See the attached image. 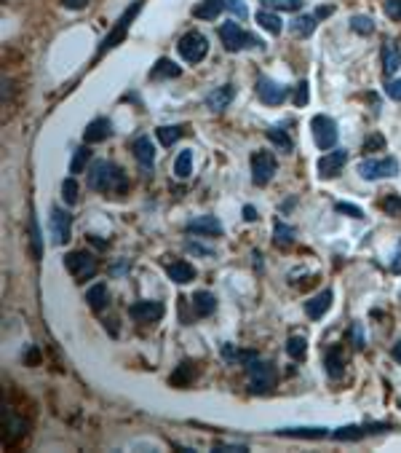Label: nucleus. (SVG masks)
I'll use <instances>...</instances> for the list:
<instances>
[{
    "label": "nucleus",
    "instance_id": "33",
    "mask_svg": "<svg viewBox=\"0 0 401 453\" xmlns=\"http://www.w3.org/2000/svg\"><path fill=\"white\" fill-rule=\"evenodd\" d=\"M268 140H270L273 145H279L283 153H289V150L295 148L292 137H289V134H286V132H283L281 126H270V129H268Z\"/></svg>",
    "mask_w": 401,
    "mask_h": 453
},
{
    "label": "nucleus",
    "instance_id": "51",
    "mask_svg": "<svg viewBox=\"0 0 401 453\" xmlns=\"http://www.w3.org/2000/svg\"><path fill=\"white\" fill-rule=\"evenodd\" d=\"M214 451H225V453H233V451H239V453H246L249 448L246 445H217Z\"/></svg>",
    "mask_w": 401,
    "mask_h": 453
},
{
    "label": "nucleus",
    "instance_id": "10",
    "mask_svg": "<svg viewBox=\"0 0 401 453\" xmlns=\"http://www.w3.org/2000/svg\"><path fill=\"white\" fill-rule=\"evenodd\" d=\"M348 161V150H329V153H324L319 159V177L321 180H332V177H337L342 172V166Z\"/></svg>",
    "mask_w": 401,
    "mask_h": 453
},
{
    "label": "nucleus",
    "instance_id": "14",
    "mask_svg": "<svg viewBox=\"0 0 401 453\" xmlns=\"http://www.w3.org/2000/svg\"><path fill=\"white\" fill-rule=\"evenodd\" d=\"M187 231L190 233H198V236H222L225 233V228H222V223L214 215H200L196 220H190Z\"/></svg>",
    "mask_w": 401,
    "mask_h": 453
},
{
    "label": "nucleus",
    "instance_id": "24",
    "mask_svg": "<svg viewBox=\"0 0 401 453\" xmlns=\"http://www.w3.org/2000/svg\"><path fill=\"white\" fill-rule=\"evenodd\" d=\"M166 271H169V279L177 282V285H187V282L196 279V268L190 266L187 260H174Z\"/></svg>",
    "mask_w": 401,
    "mask_h": 453
},
{
    "label": "nucleus",
    "instance_id": "34",
    "mask_svg": "<svg viewBox=\"0 0 401 453\" xmlns=\"http://www.w3.org/2000/svg\"><path fill=\"white\" fill-rule=\"evenodd\" d=\"M156 134H158V143L163 148H171L182 137V126H160Z\"/></svg>",
    "mask_w": 401,
    "mask_h": 453
},
{
    "label": "nucleus",
    "instance_id": "37",
    "mask_svg": "<svg viewBox=\"0 0 401 453\" xmlns=\"http://www.w3.org/2000/svg\"><path fill=\"white\" fill-rule=\"evenodd\" d=\"M88 159H91V150H88V145H83V148H78V150H75V156H73V164H70V172H73V175H80V172L86 169V164H88Z\"/></svg>",
    "mask_w": 401,
    "mask_h": 453
},
{
    "label": "nucleus",
    "instance_id": "32",
    "mask_svg": "<svg viewBox=\"0 0 401 453\" xmlns=\"http://www.w3.org/2000/svg\"><path fill=\"white\" fill-rule=\"evenodd\" d=\"M286 354L292 357V359H305V354H308V341H305V335H292L289 341H286Z\"/></svg>",
    "mask_w": 401,
    "mask_h": 453
},
{
    "label": "nucleus",
    "instance_id": "26",
    "mask_svg": "<svg viewBox=\"0 0 401 453\" xmlns=\"http://www.w3.org/2000/svg\"><path fill=\"white\" fill-rule=\"evenodd\" d=\"M279 434L283 437H305V440H319V437H326V429L324 427H286V429H279Z\"/></svg>",
    "mask_w": 401,
    "mask_h": 453
},
{
    "label": "nucleus",
    "instance_id": "2",
    "mask_svg": "<svg viewBox=\"0 0 401 453\" xmlns=\"http://www.w3.org/2000/svg\"><path fill=\"white\" fill-rule=\"evenodd\" d=\"M220 38L227 51H243V48H252V46H260L262 48V41H257L254 35H249L239 21H225V24H220Z\"/></svg>",
    "mask_w": 401,
    "mask_h": 453
},
{
    "label": "nucleus",
    "instance_id": "20",
    "mask_svg": "<svg viewBox=\"0 0 401 453\" xmlns=\"http://www.w3.org/2000/svg\"><path fill=\"white\" fill-rule=\"evenodd\" d=\"M131 150H134L137 161H140L144 169H153V166H156V150H153V143H150V137H137Z\"/></svg>",
    "mask_w": 401,
    "mask_h": 453
},
{
    "label": "nucleus",
    "instance_id": "19",
    "mask_svg": "<svg viewBox=\"0 0 401 453\" xmlns=\"http://www.w3.org/2000/svg\"><path fill=\"white\" fill-rule=\"evenodd\" d=\"M380 57H382V73H385V76H393V73H396V70H399V67H401L399 46H396V43H393V41L382 43Z\"/></svg>",
    "mask_w": 401,
    "mask_h": 453
},
{
    "label": "nucleus",
    "instance_id": "25",
    "mask_svg": "<svg viewBox=\"0 0 401 453\" xmlns=\"http://www.w3.org/2000/svg\"><path fill=\"white\" fill-rule=\"evenodd\" d=\"M196 381V365L190 359H185L177 365V371L171 373V387H190Z\"/></svg>",
    "mask_w": 401,
    "mask_h": 453
},
{
    "label": "nucleus",
    "instance_id": "21",
    "mask_svg": "<svg viewBox=\"0 0 401 453\" xmlns=\"http://www.w3.org/2000/svg\"><path fill=\"white\" fill-rule=\"evenodd\" d=\"M225 8H227L225 0H203V3H198V6L193 8V17H196V19H203V21H212V19H217Z\"/></svg>",
    "mask_w": 401,
    "mask_h": 453
},
{
    "label": "nucleus",
    "instance_id": "52",
    "mask_svg": "<svg viewBox=\"0 0 401 453\" xmlns=\"http://www.w3.org/2000/svg\"><path fill=\"white\" fill-rule=\"evenodd\" d=\"M243 217H246L249 223H254V220H257V209H254L252 204H246L243 206Z\"/></svg>",
    "mask_w": 401,
    "mask_h": 453
},
{
    "label": "nucleus",
    "instance_id": "30",
    "mask_svg": "<svg viewBox=\"0 0 401 453\" xmlns=\"http://www.w3.org/2000/svg\"><path fill=\"white\" fill-rule=\"evenodd\" d=\"M316 14H302L297 19L292 21V30H295V35H302V38H308V35H313V30H316Z\"/></svg>",
    "mask_w": 401,
    "mask_h": 453
},
{
    "label": "nucleus",
    "instance_id": "1",
    "mask_svg": "<svg viewBox=\"0 0 401 453\" xmlns=\"http://www.w3.org/2000/svg\"><path fill=\"white\" fill-rule=\"evenodd\" d=\"M88 188L100 193H126V175L110 161H97L88 169Z\"/></svg>",
    "mask_w": 401,
    "mask_h": 453
},
{
    "label": "nucleus",
    "instance_id": "17",
    "mask_svg": "<svg viewBox=\"0 0 401 453\" xmlns=\"http://www.w3.org/2000/svg\"><path fill=\"white\" fill-rule=\"evenodd\" d=\"M233 94H236V89H233L230 83L217 86L214 91H209V94H206V107H209V110H214V113H217V110H225L227 105L233 103Z\"/></svg>",
    "mask_w": 401,
    "mask_h": 453
},
{
    "label": "nucleus",
    "instance_id": "11",
    "mask_svg": "<svg viewBox=\"0 0 401 453\" xmlns=\"http://www.w3.org/2000/svg\"><path fill=\"white\" fill-rule=\"evenodd\" d=\"M70 231H73V220L70 215L62 209V206H54L51 209V233H54V245H67L70 239Z\"/></svg>",
    "mask_w": 401,
    "mask_h": 453
},
{
    "label": "nucleus",
    "instance_id": "47",
    "mask_svg": "<svg viewBox=\"0 0 401 453\" xmlns=\"http://www.w3.org/2000/svg\"><path fill=\"white\" fill-rule=\"evenodd\" d=\"M335 209L337 212H345V215H351V217H364V212H361L359 206H353V204H335Z\"/></svg>",
    "mask_w": 401,
    "mask_h": 453
},
{
    "label": "nucleus",
    "instance_id": "53",
    "mask_svg": "<svg viewBox=\"0 0 401 453\" xmlns=\"http://www.w3.org/2000/svg\"><path fill=\"white\" fill-rule=\"evenodd\" d=\"M332 11H335V8H332V6H321L319 11H316V19H324V17H329V14H332Z\"/></svg>",
    "mask_w": 401,
    "mask_h": 453
},
{
    "label": "nucleus",
    "instance_id": "41",
    "mask_svg": "<svg viewBox=\"0 0 401 453\" xmlns=\"http://www.w3.org/2000/svg\"><path fill=\"white\" fill-rule=\"evenodd\" d=\"M62 199L67 204H75L78 202V183H75V177H70V180L62 183Z\"/></svg>",
    "mask_w": 401,
    "mask_h": 453
},
{
    "label": "nucleus",
    "instance_id": "31",
    "mask_svg": "<svg viewBox=\"0 0 401 453\" xmlns=\"http://www.w3.org/2000/svg\"><path fill=\"white\" fill-rule=\"evenodd\" d=\"M295 228L286 226V223H281V220H276V226H273V242L279 245V247H289L292 242H295Z\"/></svg>",
    "mask_w": 401,
    "mask_h": 453
},
{
    "label": "nucleus",
    "instance_id": "39",
    "mask_svg": "<svg viewBox=\"0 0 401 453\" xmlns=\"http://www.w3.org/2000/svg\"><path fill=\"white\" fill-rule=\"evenodd\" d=\"M222 354H225L227 359H233V362H241V365H249V362L257 359V351H233L230 346H225Z\"/></svg>",
    "mask_w": 401,
    "mask_h": 453
},
{
    "label": "nucleus",
    "instance_id": "27",
    "mask_svg": "<svg viewBox=\"0 0 401 453\" xmlns=\"http://www.w3.org/2000/svg\"><path fill=\"white\" fill-rule=\"evenodd\" d=\"M180 73H182V70L177 67V64L171 62V60H166V57H163V60H158V62H156V67L150 70V81H160V78H177Z\"/></svg>",
    "mask_w": 401,
    "mask_h": 453
},
{
    "label": "nucleus",
    "instance_id": "29",
    "mask_svg": "<svg viewBox=\"0 0 401 453\" xmlns=\"http://www.w3.org/2000/svg\"><path fill=\"white\" fill-rule=\"evenodd\" d=\"M86 301H88V306L94 311H102L104 309V303H107V285H91L88 292H86Z\"/></svg>",
    "mask_w": 401,
    "mask_h": 453
},
{
    "label": "nucleus",
    "instance_id": "4",
    "mask_svg": "<svg viewBox=\"0 0 401 453\" xmlns=\"http://www.w3.org/2000/svg\"><path fill=\"white\" fill-rule=\"evenodd\" d=\"M64 266L67 271L73 274V279L75 282H86V279H91L94 274H97V258L91 255V252H83V249H75V252H70L67 258H64Z\"/></svg>",
    "mask_w": 401,
    "mask_h": 453
},
{
    "label": "nucleus",
    "instance_id": "42",
    "mask_svg": "<svg viewBox=\"0 0 401 453\" xmlns=\"http://www.w3.org/2000/svg\"><path fill=\"white\" fill-rule=\"evenodd\" d=\"M385 148V137L382 134H369L364 140V153H375V150H382Z\"/></svg>",
    "mask_w": 401,
    "mask_h": 453
},
{
    "label": "nucleus",
    "instance_id": "9",
    "mask_svg": "<svg viewBox=\"0 0 401 453\" xmlns=\"http://www.w3.org/2000/svg\"><path fill=\"white\" fill-rule=\"evenodd\" d=\"M273 175H276V159H273V153H268V150L252 153V183L254 186H268L273 180Z\"/></svg>",
    "mask_w": 401,
    "mask_h": 453
},
{
    "label": "nucleus",
    "instance_id": "38",
    "mask_svg": "<svg viewBox=\"0 0 401 453\" xmlns=\"http://www.w3.org/2000/svg\"><path fill=\"white\" fill-rule=\"evenodd\" d=\"M262 6L268 11H297L302 6V0H262Z\"/></svg>",
    "mask_w": 401,
    "mask_h": 453
},
{
    "label": "nucleus",
    "instance_id": "46",
    "mask_svg": "<svg viewBox=\"0 0 401 453\" xmlns=\"http://www.w3.org/2000/svg\"><path fill=\"white\" fill-rule=\"evenodd\" d=\"M305 103H308V81H300L297 83V89H295V105L302 107Z\"/></svg>",
    "mask_w": 401,
    "mask_h": 453
},
{
    "label": "nucleus",
    "instance_id": "43",
    "mask_svg": "<svg viewBox=\"0 0 401 453\" xmlns=\"http://www.w3.org/2000/svg\"><path fill=\"white\" fill-rule=\"evenodd\" d=\"M225 3H227V11H230L233 17H239V19H246V17H249V11H246L243 0H225Z\"/></svg>",
    "mask_w": 401,
    "mask_h": 453
},
{
    "label": "nucleus",
    "instance_id": "3",
    "mask_svg": "<svg viewBox=\"0 0 401 453\" xmlns=\"http://www.w3.org/2000/svg\"><path fill=\"white\" fill-rule=\"evenodd\" d=\"M249 368V389L254 394H268L276 387V368L270 362H262L260 357L246 365Z\"/></svg>",
    "mask_w": 401,
    "mask_h": 453
},
{
    "label": "nucleus",
    "instance_id": "23",
    "mask_svg": "<svg viewBox=\"0 0 401 453\" xmlns=\"http://www.w3.org/2000/svg\"><path fill=\"white\" fill-rule=\"evenodd\" d=\"M217 309V298L212 295V292H206V290H200L193 295V314L196 317H212Z\"/></svg>",
    "mask_w": 401,
    "mask_h": 453
},
{
    "label": "nucleus",
    "instance_id": "48",
    "mask_svg": "<svg viewBox=\"0 0 401 453\" xmlns=\"http://www.w3.org/2000/svg\"><path fill=\"white\" fill-rule=\"evenodd\" d=\"M30 231H32V249H35V255H40V231H38V223H35V217L30 220Z\"/></svg>",
    "mask_w": 401,
    "mask_h": 453
},
{
    "label": "nucleus",
    "instance_id": "12",
    "mask_svg": "<svg viewBox=\"0 0 401 453\" xmlns=\"http://www.w3.org/2000/svg\"><path fill=\"white\" fill-rule=\"evenodd\" d=\"M163 303L158 301H140V303H134L129 314H131V319H137V322H158L160 317H163Z\"/></svg>",
    "mask_w": 401,
    "mask_h": 453
},
{
    "label": "nucleus",
    "instance_id": "22",
    "mask_svg": "<svg viewBox=\"0 0 401 453\" xmlns=\"http://www.w3.org/2000/svg\"><path fill=\"white\" fill-rule=\"evenodd\" d=\"M329 306H332V292L324 290V292H319L316 298H310V301L305 303V314H308L310 319H321V317L329 311Z\"/></svg>",
    "mask_w": 401,
    "mask_h": 453
},
{
    "label": "nucleus",
    "instance_id": "8",
    "mask_svg": "<svg viewBox=\"0 0 401 453\" xmlns=\"http://www.w3.org/2000/svg\"><path fill=\"white\" fill-rule=\"evenodd\" d=\"M254 91H257V97H260V103L265 105H281L289 100V86H283V83L273 81V78H265L260 76L257 83H254Z\"/></svg>",
    "mask_w": 401,
    "mask_h": 453
},
{
    "label": "nucleus",
    "instance_id": "50",
    "mask_svg": "<svg viewBox=\"0 0 401 453\" xmlns=\"http://www.w3.org/2000/svg\"><path fill=\"white\" fill-rule=\"evenodd\" d=\"M391 271H393V274H401V242L396 245V255H393V260H391Z\"/></svg>",
    "mask_w": 401,
    "mask_h": 453
},
{
    "label": "nucleus",
    "instance_id": "40",
    "mask_svg": "<svg viewBox=\"0 0 401 453\" xmlns=\"http://www.w3.org/2000/svg\"><path fill=\"white\" fill-rule=\"evenodd\" d=\"M380 206L391 215V217H401V196H396V193L385 196V199L380 202Z\"/></svg>",
    "mask_w": 401,
    "mask_h": 453
},
{
    "label": "nucleus",
    "instance_id": "18",
    "mask_svg": "<svg viewBox=\"0 0 401 453\" xmlns=\"http://www.w3.org/2000/svg\"><path fill=\"white\" fill-rule=\"evenodd\" d=\"M324 368L329 373V378H340L345 373V351L342 346H329L324 354Z\"/></svg>",
    "mask_w": 401,
    "mask_h": 453
},
{
    "label": "nucleus",
    "instance_id": "7",
    "mask_svg": "<svg viewBox=\"0 0 401 453\" xmlns=\"http://www.w3.org/2000/svg\"><path fill=\"white\" fill-rule=\"evenodd\" d=\"M310 132H313V140H316V145H319L321 150H329V148L337 145V124L329 116H324V113L313 116Z\"/></svg>",
    "mask_w": 401,
    "mask_h": 453
},
{
    "label": "nucleus",
    "instance_id": "13",
    "mask_svg": "<svg viewBox=\"0 0 401 453\" xmlns=\"http://www.w3.org/2000/svg\"><path fill=\"white\" fill-rule=\"evenodd\" d=\"M140 6H142V3H137L134 8H129V11H126V14L120 17L118 27H115V30H113V33H110V35L104 38V43H102L100 57H102V54H104V51H107V48H113V46H118V43L123 41V35H126V27H129V24L134 21V17H137V11H140Z\"/></svg>",
    "mask_w": 401,
    "mask_h": 453
},
{
    "label": "nucleus",
    "instance_id": "16",
    "mask_svg": "<svg viewBox=\"0 0 401 453\" xmlns=\"http://www.w3.org/2000/svg\"><path fill=\"white\" fill-rule=\"evenodd\" d=\"M382 429H388V424H369V427H356V424H351V427H340V429H335L332 437H335V440H345V443H351V440H361L364 434L382 432Z\"/></svg>",
    "mask_w": 401,
    "mask_h": 453
},
{
    "label": "nucleus",
    "instance_id": "15",
    "mask_svg": "<svg viewBox=\"0 0 401 453\" xmlns=\"http://www.w3.org/2000/svg\"><path fill=\"white\" fill-rule=\"evenodd\" d=\"M110 134H113V124H110V118H94L91 124L86 126L83 140H86V145H97V143H104Z\"/></svg>",
    "mask_w": 401,
    "mask_h": 453
},
{
    "label": "nucleus",
    "instance_id": "44",
    "mask_svg": "<svg viewBox=\"0 0 401 453\" xmlns=\"http://www.w3.org/2000/svg\"><path fill=\"white\" fill-rule=\"evenodd\" d=\"M382 8H385V14L393 21H401V0H385Z\"/></svg>",
    "mask_w": 401,
    "mask_h": 453
},
{
    "label": "nucleus",
    "instance_id": "5",
    "mask_svg": "<svg viewBox=\"0 0 401 453\" xmlns=\"http://www.w3.org/2000/svg\"><path fill=\"white\" fill-rule=\"evenodd\" d=\"M359 175L364 180L396 177V175H399V161H396L393 156H385V159H364L359 164Z\"/></svg>",
    "mask_w": 401,
    "mask_h": 453
},
{
    "label": "nucleus",
    "instance_id": "6",
    "mask_svg": "<svg viewBox=\"0 0 401 453\" xmlns=\"http://www.w3.org/2000/svg\"><path fill=\"white\" fill-rule=\"evenodd\" d=\"M180 57L185 60V62H190V64H198L206 54H209V41H206V35L203 33H187V35H182V41H180Z\"/></svg>",
    "mask_w": 401,
    "mask_h": 453
},
{
    "label": "nucleus",
    "instance_id": "49",
    "mask_svg": "<svg viewBox=\"0 0 401 453\" xmlns=\"http://www.w3.org/2000/svg\"><path fill=\"white\" fill-rule=\"evenodd\" d=\"M62 3H64V8H70V11H80V8L88 6V0H62Z\"/></svg>",
    "mask_w": 401,
    "mask_h": 453
},
{
    "label": "nucleus",
    "instance_id": "45",
    "mask_svg": "<svg viewBox=\"0 0 401 453\" xmlns=\"http://www.w3.org/2000/svg\"><path fill=\"white\" fill-rule=\"evenodd\" d=\"M385 94H388L391 100H396V103H401V78H396V81H388V83H385Z\"/></svg>",
    "mask_w": 401,
    "mask_h": 453
},
{
    "label": "nucleus",
    "instance_id": "28",
    "mask_svg": "<svg viewBox=\"0 0 401 453\" xmlns=\"http://www.w3.org/2000/svg\"><path fill=\"white\" fill-rule=\"evenodd\" d=\"M257 24H260L262 30L273 33V35H279L281 30H283V21H281V17L276 14V11H268V8L257 14Z\"/></svg>",
    "mask_w": 401,
    "mask_h": 453
},
{
    "label": "nucleus",
    "instance_id": "36",
    "mask_svg": "<svg viewBox=\"0 0 401 453\" xmlns=\"http://www.w3.org/2000/svg\"><path fill=\"white\" fill-rule=\"evenodd\" d=\"M351 30L356 33V35H372L375 33V21H372V17H353L351 19Z\"/></svg>",
    "mask_w": 401,
    "mask_h": 453
},
{
    "label": "nucleus",
    "instance_id": "35",
    "mask_svg": "<svg viewBox=\"0 0 401 453\" xmlns=\"http://www.w3.org/2000/svg\"><path fill=\"white\" fill-rule=\"evenodd\" d=\"M193 172V153L190 150H182L180 156H177V161H174V175L177 177H187Z\"/></svg>",
    "mask_w": 401,
    "mask_h": 453
},
{
    "label": "nucleus",
    "instance_id": "54",
    "mask_svg": "<svg viewBox=\"0 0 401 453\" xmlns=\"http://www.w3.org/2000/svg\"><path fill=\"white\" fill-rule=\"evenodd\" d=\"M391 354H393V359H396V362H401V341L393 344V351H391Z\"/></svg>",
    "mask_w": 401,
    "mask_h": 453
}]
</instances>
